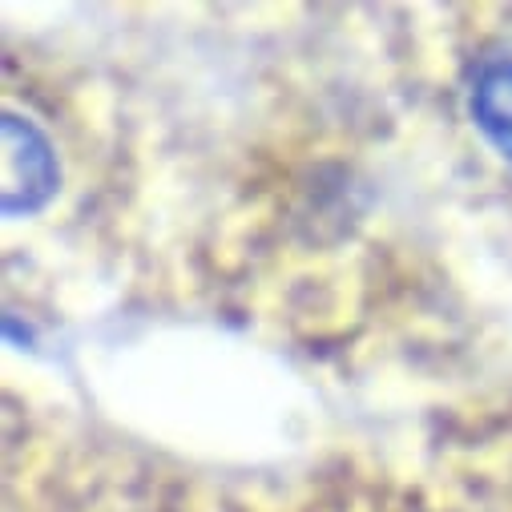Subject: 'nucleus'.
<instances>
[{"label": "nucleus", "mask_w": 512, "mask_h": 512, "mask_svg": "<svg viewBox=\"0 0 512 512\" xmlns=\"http://www.w3.org/2000/svg\"><path fill=\"white\" fill-rule=\"evenodd\" d=\"M0 182H5L0 186L5 190V214H33L49 202L57 186L49 142L13 113H5V174H0Z\"/></svg>", "instance_id": "nucleus-1"}, {"label": "nucleus", "mask_w": 512, "mask_h": 512, "mask_svg": "<svg viewBox=\"0 0 512 512\" xmlns=\"http://www.w3.org/2000/svg\"><path fill=\"white\" fill-rule=\"evenodd\" d=\"M468 113L480 138L512 166V53L488 57L468 89Z\"/></svg>", "instance_id": "nucleus-2"}]
</instances>
